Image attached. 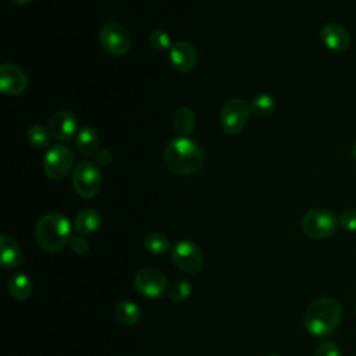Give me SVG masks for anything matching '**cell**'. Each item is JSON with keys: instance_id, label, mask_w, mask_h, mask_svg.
Masks as SVG:
<instances>
[{"instance_id": "obj_26", "label": "cell", "mask_w": 356, "mask_h": 356, "mask_svg": "<svg viewBox=\"0 0 356 356\" xmlns=\"http://www.w3.org/2000/svg\"><path fill=\"white\" fill-rule=\"evenodd\" d=\"M339 225L346 231H356V209H348L339 216Z\"/></svg>"}, {"instance_id": "obj_31", "label": "cell", "mask_w": 356, "mask_h": 356, "mask_svg": "<svg viewBox=\"0 0 356 356\" xmlns=\"http://www.w3.org/2000/svg\"><path fill=\"white\" fill-rule=\"evenodd\" d=\"M350 153H352V156H353V159L356 160V140L353 142V145H352V147H350Z\"/></svg>"}, {"instance_id": "obj_30", "label": "cell", "mask_w": 356, "mask_h": 356, "mask_svg": "<svg viewBox=\"0 0 356 356\" xmlns=\"http://www.w3.org/2000/svg\"><path fill=\"white\" fill-rule=\"evenodd\" d=\"M15 4H18V6H26V4H29L32 0H13Z\"/></svg>"}, {"instance_id": "obj_4", "label": "cell", "mask_w": 356, "mask_h": 356, "mask_svg": "<svg viewBox=\"0 0 356 356\" xmlns=\"http://www.w3.org/2000/svg\"><path fill=\"white\" fill-rule=\"evenodd\" d=\"M339 220L337 216L325 209H313L302 218L303 232L314 239H324L331 236L338 228Z\"/></svg>"}, {"instance_id": "obj_23", "label": "cell", "mask_w": 356, "mask_h": 356, "mask_svg": "<svg viewBox=\"0 0 356 356\" xmlns=\"http://www.w3.org/2000/svg\"><path fill=\"white\" fill-rule=\"evenodd\" d=\"M50 132H47L42 125H31L26 131V139L29 145L38 149H44L50 142Z\"/></svg>"}, {"instance_id": "obj_32", "label": "cell", "mask_w": 356, "mask_h": 356, "mask_svg": "<svg viewBox=\"0 0 356 356\" xmlns=\"http://www.w3.org/2000/svg\"><path fill=\"white\" fill-rule=\"evenodd\" d=\"M267 356H280V355H277V353H268Z\"/></svg>"}, {"instance_id": "obj_24", "label": "cell", "mask_w": 356, "mask_h": 356, "mask_svg": "<svg viewBox=\"0 0 356 356\" xmlns=\"http://www.w3.org/2000/svg\"><path fill=\"white\" fill-rule=\"evenodd\" d=\"M192 293V284L188 281H175L167 289V296L172 302H182Z\"/></svg>"}, {"instance_id": "obj_2", "label": "cell", "mask_w": 356, "mask_h": 356, "mask_svg": "<svg viewBox=\"0 0 356 356\" xmlns=\"http://www.w3.org/2000/svg\"><path fill=\"white\" fill-rule=\"evenodd\" d=\"M342 318V305L331 296L313 300L305 310L303 325L314 337L330 335Z\"/></svg>"}, {"instance_id": "obj_33", "label": "cell", "mask_w": 356, "mask_h": 356, "mask_svg": "<svg viewBox=\"0 0 356 356\" xmlns=\"http://www.w3.org/2000/svg\"><path fill=\"white\" fill-rule=\"evenodd\" d=\"M355 310H356V303H355Z\"/></svg>"}, {"instance_id": "obj_9", "label": "cell", "mask_w": 356, "mask_h": 356, "mask_svg": "<svg viewBox=\"0 0 356 356\" xmlns=\"http://www.w3.org/2000/svg\"><path fill=\"white\" fill-rule=\"evenodd\" d=\"M134 285L140 295L149 299H159L168 289L167 277L160 270L152 267L138 270L134 277Z\"/></svg>"}, {"instance_id": "obj_10", "label": "cell", "mask_w": 356, "mask_h": 356, "mask_svg": "<svg viewBox=\"0 0 356 356\" xmlns=\"http://www.w3.org/2000/svg\"><path fill=\"white\" fill-rule=\"evenodd\" d=\"M171 257L174 264L181 271L188 274H195L203 267L202 249L189 239H182L177 242L171 250Z\"/></svg>"}, {"instance_id": "obj_14", "label": "cell", "mask_w": 356, "mask_h": 356, "mask_svg": "<svg viewBox=\"0 0 356 356\" xmlns=\"http://www.w3.org/2000/svg\"><path fill=\"white\" fill-rule=\"evenodd\" d=\"M320 38L323 43L334 51H343L350 44V35L348 29L338 22L325 24L320 29Z\"/></svg>"}, {"instance_id": "obj_19", "label": "cell", "mask_w": 356, "mask_h": 356, "mask_svg": "<svg viewBox=\"0 0 356 356\" xmlns=\"http://www.w3.org/2000/svg\"><path fill=\"white\" fill-rule=\"evenodd\" d=\"M196 125L195 113L189 107H179L174 114V128L178 136H189Z\"/></svg>"}, {"instance_id": "obj_17", "label": "cell", "mask_w": 356, "mask_h": 356, "mask_svg": "<svg viewBox=\"0 0 356 356\" xmlns=\"http://www.w3.org/2000/svg\"><path fill=\"white\" fill-rule=\"evenodd\" d=\"M102 225V216L93 209L81 210L74 220V228L81 235H90Z\"/></svg>"}, {"instance_id": "obj_25", "label": "cell", "mask_w": 356, "mask_h": 356, "mask_svg": "<svg viewBox=\"0 0 356 356\" xmlns=\"http://www.w3.org/2000/svg\"><path fill=\"white\" fill-rule=\"evenodd\" d=\"M149 43L153 49H157V50L170 49L172 44L170 35L163 29H153L149 35Z\"/></svg>"}, {"instance_id": "obj_7", "label": "cell", "mask_w": 356, "mask_h": 356, "mask_svg": "<svg viewBox=\"0 0 356 356\" xmlns=\"http://www.w3.org/2000/svg\"><path fill=\"white\" fill-rule=\"evenodd\" d=\"M99 42L106 53L111 56H124L129 51L132 39L127 28L118 22L103 25L99 32Z\"/></svg>"}, {"instance_id": "obj_29", "label": "cell", "mask_w": 356, "mask_h": 356, "mask_svg": "<svg viewBox=\"0 0 356 356\" xmlns=\"http://www.w3.org/2000/svg\"><path fill=\"white\" fill-rule=\"evenodd\" d=\"M113 160V154L110 153V150L107 149H102L97 152V154L95 156V163L99 165V167H104V165H108L110 161Z\"/></svg>"}, {"instance_id": "obj_20", "label": "cell", "mask_w": 356, "mask_h": 356, "mask_svg": "<svg viewBox=\"0 0 356 356\" xmlns=\"http://www.w3.org/2000/svg\"><path fill=\"white\" fill-rule=\"evenodd\" d=\"M115 316L120 323L125 325H134L140 320V309L131 300H121L115 306Z\"/></svg>"}, {"instance_id": "obj_1", "label": "cell", "mask_w": 356, "mask_h": 356, "mask_svg": "<svg viewBox=\"0 0 356 356\" xmlns=\"http://www.w3.org/2000/svg\"><path fill=\"white\" fill-rule=\"evenodd\" d=\"M204 163L202 147L189 136L171 139L164 149V164L175 175H192Z\"/></svg>"}, {"instance_id": "obj_11", "label": "cell", "mask_w": 356, "mask_h": 356, "mask_svg": "<svg viewBox=\"0 0 356 356\" xmlns=\"http://www.w3.org/2000/svg\"><path fill=\"white\" fill-rule=\"evenodd\" d=\"M28 88V76L18 65L4 63L0 67V90L7 96L22 95Z\"/></svg>"}, {"instance_id": "obj_28", "label": "cell", "mask_w": 356, "mask_h": 356, "mask_svg": "<svg viewBox=\"0 0 356 356\" xmlns=\"http://www.w3.org/2000/svg\"><path fill=\"white\" fill-rule=\"evenodd\" d=\"M316 356H341V352L332 342H323L316 349Z\"/></svg>"}, {"instance_id": "obj_21", "label": "cell", "mask_w": 356, "mask_h": 356, "mask_svg": "<svg viewBox=\"0 0 356 356\" xmlns=\"http://www.w3.org/2000/svg\"><path fill=\"white\" fill-rule=\"evenodd\" d=\"M275 108V100L268 93H259L252 99L250 110L257 117H267Z\"/></svg>"}, {"instance_id": "obj_12", "label": "cell", "mask_w": 356, "mask_h": 356, "mask_svg": "<svg viewBox=\"0 0 356 356\" xmlns=\"http://www.w3.org/2000/svg\"><path fill=\"white\" fill-rule=\"evenodd\" d=\"M168 57L172 67L179 72H189L196 67L197 51L186 40H177L168 49Z\"/></svg>"}, {"instance_id": "obj_22", "label": "cell", "mask_w": 356, "mask_h": 356, "mask_svg": "<svg viewBox=\"0 0 356 356\" xmlns=\"http://www.w3.org/2000/svg\"><path fill=\"white\" fill-rule=\"evenodd\" d=\"M145 248L153 254H164L170 250L171 243L165 235L161 232H150L143 239Z\"/></svg>"}, {"instance_id": "obj_13", "label": "cell", "mask_w": 356, "mask_h": 356, "mask_svg": "<svg viewBox=\"0 0 356 356\" xmlns=\"http://www.w3.org/2000/svg\"><path fill=\"white\" fill-rule=\"evenodd\" d=\"M78 129L76 115L70 110H61L56 113L49 121V132L51 138L57 140H68L71 139Z\"/></svg>"}, {"instance_id": "obj_6", "label": "cell", "mask_w": 356, "mask_h": 356, "mask_svg": "<svg viewBox=\"0 0 356 356\" xmlns=\"http://www.w3.org/2000/svg\"><path fill=\"white\" fill-rule=\"evenodd\" d=\"M72 186L81 197H95L102 188V174L99 165L93 161L79 163L72 172Z\"/></svg>"}, {"instance_id": "obj_5", "label": "cell", "mask_w": 356, "mask_h": 356, "mask_svg": "<svg viewBox=\"0 0 356 356\" xmlns=\"http://www.w3.org/2000/svg\"><path fill=\"white\" fill-rule=\"evenodd\" d=\"M75 154L65 145L51 146L43 157V171L47 178L58 181L70 174L74 167Z\"/></svg>"}, {"instance_id": "obj_18", "label": "cell", "mask_w": 356, "mask_h": 356, "mask_svg": "<svg viewBox=\"0 0 356 356\" xmlns=\"http://www.w3.org/2000/svg\"><path fill=\"white\" fill-rule=\"evenodd\" d=\"M7 289L15 300H26L32 295L33 285L25 273L15 271L7 282Z\"/></svg>"}, {"instance_id": "obj_8", "label": "cell", "mask_w": 356, "mask_h": 356, "mask_svg": "<svg viewBox=\"0 0 356 356\" xmlns=\"http://www.w3.org/2000/svg\"><path fill=\"white\" fill-rule=\"evenodd\" d=\"M250 104L243 99H231L221 108V127L229 134L235 135L245 129L249 115H250Z\"/></svg>"}, {"instance_id": "obj_3", "label": "cell", "mask_w": 356, "mask_h": 356, "mask_svg": "<svg viewBox=\"0 0 356 356\" xmlns=\"http://www.w3.org/2000/svg\"><path fill=\"white\" fill-rule=\"evenodd\" d=\"M71 222L61 213H49L40 217L35 228V236L40 249L47 253H57L71 239Z\"/></svg>"}, {"instance_id": "obj_27", "label": "cell", "mask_w": 356, "mask_h": 356, "mask_svg": "<svg viewBox=\"0 0 356 356\" xmlns=\"http://www.w3.org/2000/svg\"><path fill=\"white\" fill-rule=\"evenodd\" d=\"M68 246H70V249L74 253L81 254V256L86 254L89 252V249H90L89 242L85 238H82V236H71V239L68 242Z\"/></svg>"}, {"instance_id": "obj_15", "label": "cell", "mask_w": 356, "mask_h": 356, "mask_svg": "<svg viewBox=\"0 0 356 356\" xmlns=\"http://www.w3.org/2000/svg\"><path fill=\"white\" fill-rule=\"evenodd\" d=\"M0 249H1V266L6 270L15 268L22 263V252L11 235L3 234L0 236Z\"/></svg>"}, {"instance_id": "obj_16", "label": "cell", "mask_w": 356, "mask_h": 356, "mask_svg": "<svg viewBox=\"0 0 356 356\" xmlns=\"http://www.w3.org/2000/svg\"><path fill=\"white\" fill-rule=\"evenodd\" d=\"M75 145L78 152L85 157H93L99 152L100 139L95 128L92 127H82L75 138Z\"/></svg>"}]
</instances>
